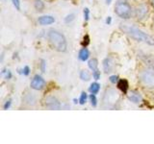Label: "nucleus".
Here are the masks:
<instances>
[{
  "instance_id": "obj_1",
  "label": "nucleus",
  "mask_w": 154,
  "mask_h": 144,
  "mask_svg": "<svg viewBox=\"0 0 154 144\" xmlns=\"http://www.w3.org/2000/svg\"><path fill=\"white\" fill-rule=\"evenodd\" d=\"M122 30L124 31L127 34L129 37H131L133 40H137V41H143L147 43L148 45H154V38L151 37L148 34L144 33L143 31L140 30L139 28L135 27V26H130L127 24H122Z\"/></svg>"
},
{
  "instance_id": "obj_2",
  "label": "nucleus",
  "mask_w": 154,
  "mask_h": 144,
  "mask_svg": "<svg viewBox=\"0 0 154 144\" xmlns=\"http://www.w3.org/2000/svg\"><path fill=\"white\" fill-rule=\"evenodd\" d=\"M47 38L49 40L51 46L58 52H65L66 50L67 43L65 36L62 33L58 32L54 29L48 31L47 33Z\"/></svg>"
},
{
  "instance_id": "obj_3",
  "label": "nucleus",
  "mask_w": 154,
  "mask_h": 144,
  "mask_svg": "<svg viewBox=\"0 0 154 144\" xmlns=\"http://www.w3.org/2000/svg\"><path fill=\"white\" fill-rule=\"evenodd\" d=\"M115 13L123 19H128L132 16V8L125 1H118L115 6Z\"/></svg>"
},
{
  "instance_id": "obj_4",
  "label": "nucleus",
  "mask_w": 154,
  "mask_h": 144,
  "mask_svg": "<svg viewBox=\"0 0 154 144\" xmlns=\"http://www.w3.org/2000/svg\"><path fill=\"white\" fill-rule=\"evenodd\" d=\"M140 80H141L142 84L146 88H154V70L146 69L142 71L141 74H140Z\"/></svg>"
},
{
  "instance_id": "obj_5",
  "label": "nucleus",
  "mask_w": 154,
  "mask_h": 144,
  "mask_svg": "<svg viewBox=\"0 0 154 144\" xmlns=\"http://www.w3.org/2000/svg\"><path fill=\"white\" fill-rule=\"evenodd\" d=\"M45 84H46L45 81L42 76L35 75V76H34V78L32 79V81H31L30 86H31V88L35 89V90H42V89L45 88Z\"/></svg>"
},
{
  "instance_id": "obj_6",
  "label": "nucleus",
  "mask_w": 154,
  "mask_h": 144,
  "mask_svg": "<svg viewBox=\"0 0 154 144\" xmlns=\"http://www.w3.org/2000/svg\"><path fill=\"white\" fill-rule=\"evenodd\" d=\"M45 105L48 110H60L61 103L54 96H48L45 100Z\"/></svg>"
},
{
  "instance_id": "obj_7",
  "label": "nucleus",
  "mask_w": 154,
  "mask_h": 144,
  "mask_svg": "<svg viewBox=\"0 0 154 144\" xmlns=\"http://www.w3.org/2000/svg\"><path fill=\"white\" fill-rule=\"evenodd\" d=\"M38 22L40 25H42V26L50 25V24L55 22V18L51 16H42L38 18Z\"/></svg>"
},
{
  "instance_id": "obj_8",
  "label": "nucleus",
  "mask_w": 154,
  "mask_h": 144,
  "mask_svg": "<svg viewBox=\"0 0 154 144\" xmlns=\"http://www.w3.org/2000/svg\"><path fill=\"white\" fill-rule=\"evenodd\" d=\"M114 69V62L110 58H106L103 60V70L105 73H111Z\"/></svg>"
},
{
  "instance_id": "obj_9",
  "label": "nucleus",
  "mask_w": 154,
  "mask_h": 144,
  "mask_svg": "<svg viewBox=\"0 0 154 144\" xmlns=\"http://www.w3.org/2000/svg\"><path fill=\"white\" fill-rule=\"evenodd\" d=\"M147 13V8L144 5H140L136 9V17L138 19H143L146 17Z\"/></svg>"
},
{
  "instance_id": "obj_10",
  "label": "nucleus",
  "mask_w": 154,
  "mask_h": 144,
  "mask_svg": "<svg viewBox=\"0 0 154 144\" xmlns=\"http://www.w3.org/2000/svg\"><path fill=\"white\" fill-rule=\"evenodd\" d=\"M117 86H118V88L122 90L124 94H127V91L129 88V84H128L127 80H125V79L119 80V82L117 83Z\"/></svg>"
},
{
  "instance_id": "obj_11",
  "label": "nucleus",
  "mask_w": 154,
  "mask_h": 144,
  "mask_svg": "<svg viewBox=\"0 0 154 144\" xmlns=\"http://www.w3.org/2000/svg\"><path fill=\"white\" fill-rule=\"evenodd\" d=\"M128 99L131 101V102H133L134 104H140L143 100L141 94L136 92V91H131L128 95Z\"/></svg>"
},
{
  "instance_id": "obj_12",
  "label": "nucleus",
  "mask_w": 154,
  "mask_h": 144,
  "mask_svg": "<svg viewBox=\"0 0 154 144\" xmlns=\"http://www.w3.org/2000/svg\"><path fill=\"white\" fill-rule=\"evenodd\" d=\"M89 57H90V51H89L88 48L83 47L82 49H80V51L78 53V58H79L80 61L86 62L89 59Z\"/></svg>"
},
{
  "instance_id": "obj_13",
  "label": "nucleus",
  "mask_w": 154,
  "mask_h": 144,
  "mask_svg": "<svg viewBox=\"0 0 154 144\" xmlns=\"http://www.w3.org/2000/svg\"><path fill=\"white\" fill-rule=\"evenodd\" d=\"M100 90V85L98 83H96V82H94V83H91L90 88H89V91L91 93L93 94H97Z\"/></svg>"
},
{
  "instance_id": "obj_14",
  "label": "nucleus",
  "mask_w": 154,
  "mask_h": 144,
  "mask_svg": "<svg viewBox=\"0 0 154 144\" xmlns=\"http://www.w3.org/2000/svg\"><path fill=\"white\" fill-rule=\"evenodd\" d=\"M34 7L38 12H42L45 10V3L42 0H34Z\"/></svg>"
},
{
  "instance_id": "obj_15",
  "label": "nucleus",
  "mask_w": 154,
  "mask_h": 144,
  "mask_svg": "<svg viewBox=\"0 0 154 144\" xmlns=\"http://www.w3.org/2000/svg\"><path fill=\"white\" fill-rule=\"evenodd\" d=\"M88 66H89V68L91 70V71H94L97 69V67H98V61L96 60V59H91L88 62Z\"/></svg>"
},
{
  "instance_id": "obj_16",
  "label": "nucleus",
  "mask_w": 154,
  "mask_h": 144,
  "mask_svg": "<svg viewBox=\"0 0 154 144\" xmlns=\"http://www.w3.org/2000/svg\"><path fill=\"white\" fill-rule=\"evenodd\" d=\"M80 79L82 81H89L91 79V75L88 71H86V70H82L80 72Z\"/></svg>"
},
{
  "instance_id": "obj_17",
  "label": "nucleus",
  "mask_w": 154,
  "mask_h": 144,
  "mask_svg": "<svg viewBox=\"0 0 154 144\" xmlns=\"http://www.w3.org/2000/svg\"><path fill=\"white\" fill-rule=\"evenodd\" d=\"M87 99H88V95H87V93L85 92V91H83V92H82L81 95H80L79 103H80L81 105H84V104L87 102Z\"/></svg>"
},
{
  "instance_id": "obj_18",
  "label": "nucleus",
  "mask_w": 154,
  "mask_h": 144,
  "mask_svg": "<svg viewBox=\"0 0 154 144\" xmlns=\"http://www.w3.org/2000/svg\"><path fill=\"white\" fill-rule=\"evenodd\" d=\"M90 101H91V105L93 106V107H96V106H97V99H96L95 94L91 93V95H90Z\"/></svg>"
},
{
  "instance_id": "obj_19",
  "label": "nucleus",
  "mask_w": 154,
  "mask_h": 144,
  "mask_svg": "<svg viewBox=\"0 0 154 144\" xmlns=\"http://www.w3.org/2000/svg\"><path fill=\"white\" fill-rule=\"evenodd\" d=\"M74 18H75V14H67V16L65 17V22L66 24H69L70 23L71 21H73L74 20Z\"/></svg>"
},
{
  "instance_id": "obj_20",
  "label": "nucleus",
  "mask_w": 154,
  "mask_h": 144,
  "mask_svg": "<svg viewBox=\"0 0 154 144\" xmlns=\"http://www.w3.org/2000/svg\"><path fill=\"white\" fill-rule=\"evenodd\" d=\"M89 44H90V37L89 35H85L83 38V41H82V45L84 47H87Z\"/></svg>"
},
{
  "instance_id": "obj_21",
  "label": "nucleus",
  "mask_w": 154,
  "mask_h": 144,
  "mask_svg": "<svg viewBox=\"0 0 154 144\" xmlns=\"http://www.w3.org/2000/svg\"><path fill=\"white\" fill-rule=\"evenodd\" d=\"M83 13H84V19L86 21H88L90 19V10H89V8H85Z\"/></svg>"
},
{
  "instance_id": "obj_22",
  "label": "nucleus",
  "mask_w": 154,
  "mask_h": 144,
  "mask_svg": "<svg viewBox=\"0 0 154 144\" xmlns=\"http://www.w3.org/2000/svg\"><path fill=\"white\" fill-rule=\"evenodd\" d=\"M100 71L98 69H96L94 71H93V77L94 80H99L100 79Z\"/></svg>"
},
{
  "instance_id": "obj_23",
  "label": "nucleus",
  "mask_w": 154,
  "mask_h": 144,
  "mask_svg": "<svg viewBox=\"0 0 154 144\" xmlns=\"http://www.w3.org/2000/svg\"><path fill=\"white\" fill-rule=\"evenodd\" d=\"M109 81L112 84H116V83H118V82H119V77L117 75H112V76H110Z\"/></svg>"
},
{
  "instance_id": "obj_24",
  "label": "nucleus",
  "mask_w": 154,
  "mask_h": 144,
  "mask_svg": "<svg viewBox=\"0 0 154 144\" xmlns=\"http://www.w3.org/2000/svg\"><path fill=\"white\" fill-rule=\"evenodd\" d=\"M12 1H13L14 8H16L17 11H19V10H20V1H19V0H12Z\"/></svg>"
},
{
  "instance_id": "obj_25",
  "label": "nucleus",
  "mask_w": 154,
  "mask_h": 144,
  "mask_svg": "<svg viewBox=\"0 0 154 144\" xmlns=\"http://www.w3.org/2000/svg\"><path fill=\"white\" fill-rule=\"evenodd\" d=\"M29 73H30V67H29L28 65H25L22 69V74L25 75V76H28Z\"/></svg>"
},
{
  "instance_id": "obj_26",
  "label": "nucleus",
  "mask_w": 154,
  "mask_h": 144,
  "mask_svg": "<svg viewBox=\"0 0 154 144\" xmlns=\"http://www.w3.org/2000/svg\"><path fill=\"white\" fill-rule=\"evenodd\" d=\"M41 69L42 72H45L46 70V62L45 60H41Z\"/></svg>"
},
{
  "instance_id": "obj_27",
  "label": "nucleus",
  "mask_w": 154,
  "mask_h": 144,
  "mask_svg": "<svg viewBox=\"0 0 154 144\" xmlns=\"http://www.w3.org/2000/svg\"><path fill=\"white\" fill-rule=\"evenodd\" d=\"M11 105H12V100L9 99L8 101H6V102H5V104L3 106V109L4 110H9L10 107H11Z\"/></svg>"
},
{
  "instance_id": "obj_28",
  "label": "nucleus",
  "mask_w": 154,
  "mask_h": 144,
  "mask_svg": "<svg viewBox=\"0 0 154 144\" xmlns=\"http://www.w3.org/2000/svg\"><path fill=\"white\" fill-rule=\"evenodd\" d=\"M5 78H6L7 80H10L12 78V72L10 70H7L6 71V75H5Z\"/></svg>"
},
{
  "instance_id": "obj_29",
  "label": "nucleus",
  "mask_w": 154,
  "mask_h": 144,
  "mask_svg": "<svg viewBox=\"0 0 154 144\" xmlns=\"http://www.w3.org/2000/svg\"><path fill=\"white\" fill-rule=\"evenodd\" d=\"M105 22H106V24H107V25H110V24L112 23V17H111V16H108L107 18H106Z\"/></svg>"
},
{
  "instance_id": "obj_30",
  "label": "nucleus",
  "mask_w": 154,
  "mask_h": 144,
  "mask_svg": "<svg viewBox=\"0 0 154 144\" xmlns=\"http://www.w3.org/2000/svg\"><path fill=\"white\" fill-rule=\"evenodd\" d=\"M105 1H106V4H107V5H110L111 2H112V0H105Z\"/></svg>"
},
{
  "instance_id": "obj_31",
  "label": "nucleus",
  "mask_w": 154,
  "mask_h": 144,
  "mask_svg": "<svg viewBox=\"0 0 154 144\" xmlns=\"http://www.w3.org/2000/svg\"><path fill=\"white\" fill-rule=\"evenodd\" d=\"M73 102H74V104H77L78 103V101H77L76 99H73Z\"/></svg>"
},
{
  "instance_id": "obj_32",
  "label": "nucleus",
  "mask_w": 154,
  "mask_h": 144,
  "mask_svg": "<svg viewBox=\"0 0 154 144\" xmlns=\"http://www.w3.org/2000/svg\"><path fill=\"white\" fill-rule=\"evenodd\" d=\"M151 4H152V6L154 8V0H151Z\"/></svg>"
},
{
  "instance_id": "obj_33",
  "label": "nucleus",
  "mask_w": 154,
  "mask_h": 144,
  "mask_svg": "<svg viewBox=\"0 0 154 144\" xmlns=\"http://www.w3.org/2000/svg\"><path fill=\"white\" fill-rule=\"evenodd\" d=\"M45 1H48V2H51L52 0H45Z\"/></svg>"
}]
</instances>
